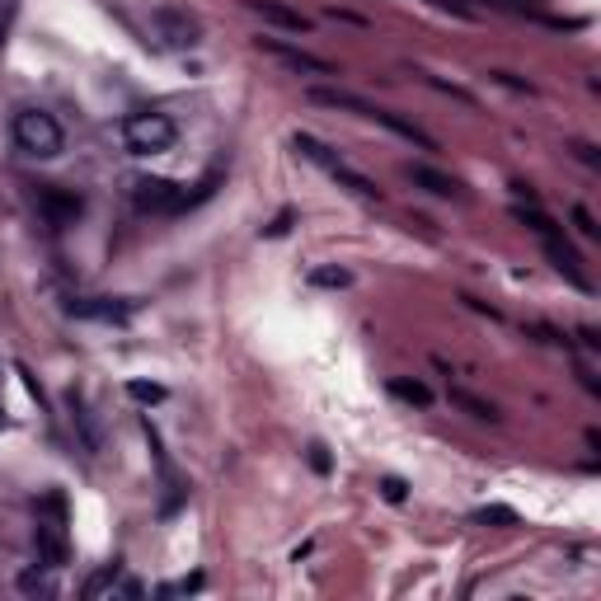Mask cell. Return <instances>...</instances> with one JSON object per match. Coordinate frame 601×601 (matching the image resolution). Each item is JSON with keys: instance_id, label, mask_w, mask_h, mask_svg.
<instances>
[{"instance_id": "ba28073f", "label": "cell", "mask_w": 601, "mask_h": 601, "mask_svg": "<svg viewBox=\"0 0 601 601\" xmlns=\"http://www.w3.org/2000/svg\"><path fill=\"white\" fill-rule=\"evenodd\" d=\"M38 212H43L52 226H71V221L85 212V202H80L76 193L57 188V184H43V188H38Z\"/></svg>"}, {"instance_id": "9c48e42d", "label": "cell", "mask_w": 601, "mask_h": 601, "mask_svg": "<svg viewBox=\"0 0 601 601\" xmlns=\"http://www.w3.org/2000/svg\"><path fill=\"white\" fill-rule=\"evenodd\" d=\"M245 10L263 19V24H273V29H287V33H310V19L292 5H282V0H245Z\"/></svg>"}, {"instance_id": "7402d4cb", "label": "cell", "mask_w": 601, "mask_h": 601, "mask_svg": "<svg viewBox=\"0 0 601 601\" xmlns=\"http://www.w3.org/2000/svg\"><path fill=\"white\" fill-rule=\"evenodd\" d=\"M127 395L137 404H160L165 400V386H151V381H127Z\"/></svg>"}, {"instance_id": "9a60e30c", "label": "cell", "mask_w": 601, "mask_h": 601, "mask_svg": "<svg viewBox=\"0 0 601 601\" xmlns=\"http://www.w3.org/2000/svg\"><path fill=\"white\" fill-rule=\"evenodd\" d=\"M66 409H71V423L80 428V437H85V447L99 451V428H94L90 404H85V395H80V390H71V395H66Z\"/></svg>"}, {"instance_id": "d4e9b609", "label": "cell", "mask_w": 601, "mask_h": 601, "mask_svg": "<svg viewBox=\"0 0 601 601\" xmlns=\"http://www.w3.org/2000/svg\"><path fill=\"white\" fill-rule=\"evenodd\" d=\"M19 15V0H0V43L10 38V24H15Z\"/></svg>"}, {"instance_id": "ffe728a7", "label": "cell", "mask_w": 601, "mask_h": 601, "mask_svg": "<svg viewBox=\"0 0 601 601\" xmlns=\"http://www.w3.org/2000/svg\"><path fill=\"white\" fill-rule=\"evenodd\" d=\"M414 76L423 80V85H432V90H437V94H447V99H456V104H465V108H475V104H479V99H475V94H470V90H461V85H451V80H437V76H432V71H423V66H414Z\"/></svg>"}, {"instance_id": "30bf717a", "label": "cell", "mask_w": 601, "mask_h": 601, "mask_svg": "<svg viewBox=\"0 0 601 601\" xmlns=\"http://www.w3.org/2000/svg\"><path fill=\"white\" fill-rule=\"evenodd\" d=\"M306 99H310V104H320V108H343V113H357V118H367V123H371V113H376V104H367L362 94L334 90V85H310Z\"/></svg>"}, {"instance_id": "8992f818", "label": "cell", "mask_w": 601, "mask_h": 601, "mask_svg": "<svg viewBox=\"0 0 601 601\" xmlns=\"http://www.w3.org/2000/svg\"><path fill=\"white\" fill-rule=\"evenodd\" d=\"M259 52L273 57V62H282V66H292V71H301V76H334V66L324 62V57H315L306 47L282 43V38H259Z\"/></svg>"}, {"instance_id": "d6986e66", "label": "cell", "mask_w": 601, "mask_h": 601, "mask_svg": "<svg viewBox=\"0 0 601 601\" xmlns=\"http://www.w3.org/2000/svg\"><path fill=\"white\" fill-rule=\"evenodd\" d=\"M15 587L24 592V597H57V583H52L43 569H24L15 578Z\"/></svg>"}, {"instance_id": "7a4b0ae2", "label": "cell", "mask_w": 601, "mask_h": 601, "mask_svg": "<svg viewBox=\"0 0 601 601\" xmlns=\"http://www.w3.org/2000/svg\"><path fill=\"white\" fill-rule=\"evenodd\" d=\"M10 141H15L29 160H57L66 146V132L47 108H19L15 118H10Z\"/></svg>"}, {"instance_id": "603a6c76", "label": "cell", "mask_w": 601, "mask_h": 601, "mask_svg": "<svg viewBox=\"0 0 601 601\" xmlns=\"http://www.w3.org/2000/svg\"><path fill=\"white\" fill-rule=\"evenodd\" d=\"M198 587H202V573H193V578H179V583H165L160 597H184V592H198Z\"/></svg>"}, {"instance_id": "4fadbf2b", "label": "cell", "mask_w": 601, "mask_h": 601, "mask_svg": "<svg viewBox=\"0 0 601 601\" xmlns=\"http://www.w3.org/2000/svg\"><path fill=\"white\" fill-rule=\"evenodd\" d=\"M108 592H123V597H141V583H132V578H123V573H118V569L94 573L90 583H85V597H108Z\"/></svg>"}, {"instance_id": "5b68a950", "label": "cell", "mask_w": 601, "mask_h": 601, "mask_svg": "<svg viewBox=\"0 0 601 601\" xmlns=\"http://www.w3.org/2000/svg\"><path fill=\"white\" fill-rule=\"evenodd\" d=\"M132 310H137V301H123V296H71L66 301V315L99 320V324H127Z\"/></svg>"}, {"instance_id": "3957f363", "label": "cell", "mask_w": 601, "mask_h": 601, "mask_svg": "<svg viewBox=\"0 0 601 601\" xmlns=\"http://www.w3.org/2000/svg\"><path fill=\"white\" fill-rule=\"evenodd\" d=\"M174 141H179V127L160 108H137V113L123 118V146L132 155H160V151H170Z\"/></svg>"}, {"instance_id": "277c9868", "label": "cell", "mask_w": 601, "mask_h": 601, "mask_svg": "<svg viewBox=\"0 0 601 601\" xmlns=\"http://www.w3.org/2000/svg\"><path fill=\"white\" fill-rule=\"evenodd\" d=\"M151 29H155V38H160L165 47H174V52H188V47L202 43L198 15H188L184 5H155V10H151Z\"/></svg>"}, {"instance_id": "6da1fadb", "label": "cell", "mask_w": 601, "mask_h": 601, "mask_svg": "<svg viewBox=\"0 0 601 601\" xmlns=\"http://www.w3.org/2000/svg\"><path fill=\"white\" fill-rule=\"evenodd\" d=\"M512 216H517V221H526V226L536 231L540 249H545V259L555 263V273H564V278H569L573 287H578V292H592V278L583 273V259H578V249H573L569 240H564V231H559L550 216L540 212L536 198H526V207L517 202V207H512Z\"/></svg>"}, {"instance_id": "52a82bcc", "label": "cell", "mask_w": 601, "mask_h": 601, "mask_svg": "<svg viewBox=\"0 0 601 601\" xmlns=\"http://www.w3.org/2000/svg\"><path fill=\"white\" fill-rule=\"evenodd\" d=\"M132 202L141 212H179L184 207V188L174 179H137L132 184Z\"/></svg>"}, {"instance_id": "ac0fdd59", "label": "cell", "mask_w": 601, "mask_h": 601, "mask_svg": "<svg viewBox=\"0 0 601 601\" xmlns=\"http://www.w3.org/2000/svg\"><path fill=\"white\" fill-rule=\"evenodd\" d=\"M390 395L404 400V404H418V409H428L432 404V390L423 386V381H409V376H395V381H390Z\"/></svg>"}, {"instance_id": "83f0119b", "label": "cell", "mask_w": 601, "mask_h": 601, "mask_svg": "<svg viewBox=\"0 0 601 601\" xmlns=\"http://www.w3.org/2000/svg\"><path fill=\"white\" fill-rule=\"evenodd\" d=\"M573 221H578V231L587 235V240H597V221H592V216H587V207H573Z\"/></svg>"}, {"instance_id": "4316f807", "label": "cell", "mask_w": 601, "mask_h": 601, "mask_svg": "<svg viewBox=\"0 0 601 601\" xmlns=\"http://www.w3.org/2000/svg\"><path fill=\"white\" fill-rule=\"evenodd\" d=\"M310 470H315V475H329V451H324V442H310Z\"/></svg>"}, {"instance_id": "cb8c5ba5", "label": "cell", "mask_w": 601, "mask_h": 601, "mask_svg": "<svg viewBox=\"0 0 601 601\" xmlns=\"http://www.w3.org/2000/svg\"><path fill=\"white\" fill-rule=\"evenodd\" d=\"M381 494H386L390 503H404V498H409V484H404L400 475H386L381 479Z\"/></svg>"}, {"instance_id": "5bb4252c", "label": "cell", "mask_w": 601, "mask_h": 601, "mask_svg": "<svg viewBox=\"0 0 601 601\" xmlns=\"http://www.w3.org/2000/svg\"><path fill=\"white\" fill-rule=\"evenodd\" d=\"M306 282L315 292H343V287H353V273L339 268V263H320V268H310Z\"/></svg>"}, {"instance_id": "7c38bea8", "label": "cell", "mask_w": 601, "mask_h": 601, "mask_svg": "<svg viewBox=\"0 0 601 601\" xmlns=\"http://www.w3.org/2000/svg\"><path fill=\"white\" fill-rule=\"evenodd\" d=\"M371 123H381V127H386V132H395V137L414 141L418 151H437V141H432L428 132H423V127H418V123H409V118H400V113H390V108H376V113H371Z\"/></svg>"}, {"instance_id": "8fae6325", "label": "cell", "mask_w": 601, "mask_h": 601, "mask_svg": "<svg viewBox=\"0 0 601 601\" xmlns=\"http://www.w3.org/2000/svg\"><path fill=\"white\" fill-rule=\"evenodd\" d=\"M404 174H409V179H414L418 188H423V193H432V198H461V184H456V179H451V174H442V170H432V165H423V160H409V165H404Z\"/></svg>"}, {"instance_id": "f546056e", "label": "cell", "mask_w": 601, "mask_h": 601, "mask_svg": "<svg viewBox=\"0 0 601 601\" xmlns=\"http://www.w3.org/2000/svg\"><path fill=\"white\" fill-rule=\"evenodd\" d=\"M287 231H292V212H278L273 226H263V235H287Z\"/></svg>"}, {"instance_id": "2e32d148", "label": "cell", "mask_w": 601, "mask_h": 601, "mask_svg": "<svg viewBox=\"0 0 601 601\" xmlns=\"http://www.w3.org/2000/svg\"><path fill=\"white\" fill-rule=\"evenodd\" d=\"M292 146H296V151H301V155H306V160H315V165H320L324 174H329V170H334V165H339V160H343V155H334V151H329V146H324L320 137H310V132H296V137H292Z\"/></svg>"}, {"instance_id": "1f68e13d", "label": "cell", "mask_w": 601, "mask_h": 601, "mask_svg": "<svg viewBox=\"0 0 601 601\" xmlns=\"http://www.w3.org/2000/svg\"><path fill=\"white\" fill-rule=\"evenodd\" d=\"M0 428H5V409H0Z\"/></svg>"}, {"instance_id": "e0dca14e", "label": "cell", "mask_w": 601, "mask_h": 601, "mask_svg": "<svg viewBox=\"0 0 601 601\" xmlns=\"http://www.w3.org/2000/svg\"><path fill=\"white\" fill-rule=\"evenodd\" d=\"M447 395H451V404H456V409H465V414L479 418V423H498V409L489 400H479V395H470V390H461V386H451Z\"/></svg>"}, {"instance_id": "4dcf8cb0", "label": "cell", "mask_w": 601, "mask_h": 601, "mask_svg": "<svg viewBox=\"0 0 601 601\" xmlns=\"http://www.w3.org/2000/svg\"><path fill=\"white\" fill-rule=\"evenodd\" d=\"M498 5H512V10H522V5H517V0H498Z\"/></svg>"}, {"instance_id": "484cf974", "label": "cell", "mask_w": 601, "mask_h": 601, "mask_svg": "<svg viewBox=\"0 0 601 601\" xmlns=\"http://www.w3.org/2000/svg\"><path fill=\"white\" fill-rule=\"evenodd\" d=\"M573 155L583 160L587 170H601V155H597V146H587V141H573Z\"/></svg>"}, {"instance_id": "f1b7e54d", "label": "cell", "mask_w": 601, "mask_h": 601, "mask_svg": "<svg viewBox=\"0 0 601 601\" xmlns=\"http://www.w3.org/2000/svg\"><path fill=\"white\" fill-rule=\"evenodd\" d=\"M489 76H494L498 85H508V90H517V94H531V85H526V80H517L512 71H489Z\"/></svg>"}, {"instance_id": "44dd1931", "label": "cell", "mask_w": 601, "mask_h": 601, "mask_svg": "<svg viewBox=\"0 0 601 601\" xmlns=\"http://www.w3.org/2000/svg\"><path fill=\"white\" fill-rule=\"evenodd\" d=\"M479 526H517V512L512 508H475Z\"/></svg>"}]
</instances>
